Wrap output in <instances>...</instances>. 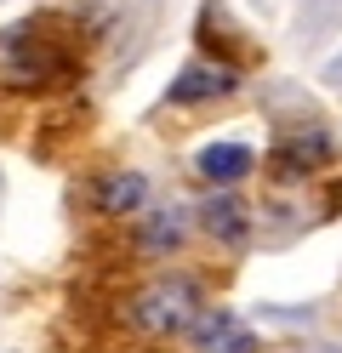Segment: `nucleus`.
<instances>
[{
  "mask_svg": "<svg viewBox=\"0 0 342 353\" xmlns=\"http://www.w3.org/2000/svg\"><path fill=\"white\" fill-rule=\"evenodd\" d=\"M63 74H68V52L46 29L17 23L0 34V80L6 85H52Z\"/></svg>",
  "mask_w": 342,
  "mask_h": 353,
  "instance_id": "f257e3e1",
  "label": "nucleus"
},
{
  "mask_svg": "<svg viewBox=\"0 0 342 353\" xmlns=\"http://www.w3.org/2000/svg\"><path fill=\"white\" fill-rule=\"evenodd\" d=\"M143 200H149V183H143L137 171H114V176L97 183V211H108V216L143 211Z\"/></svg>",
  "mask_w": 342,
  "mask_h": 353,
  "instance_id": "0eeeda50",
  "label": "nucleus"
},
{
  "mask_svg": "<svg viewBox=\"0 0 342 353\" xmlns=\"http://www.w3.org/2000/svg\"><path fill=\"white\" fill-rule=\"evenodd\" d=\"M189 342H194V353H257V336L228 307H205L189 330Z\"/></svg>",
  "mask_w": 342,
  "mask_h": 353,
  "instance_id": "7ed1b4c3",
  "label": "nucleus"
},
{
  "mask_svg": "<svg viewBox=\"0 0 342 353\" xmlns=\"http://www.w3.org/2000/svg\"><path fill=\"white\" fill-rule=\"evenodd\" d=\"M200 223L211 228L222 245H240L245 228H251V216H245V205H240V200H228V194H211V200L200 205Z\"/></svg>",
  "mask_w": 342,
  "mask_h": 353,
  "instance_id": "6e6552de",
  "label": "nucleus"
},
{
  "mask_svg": "<svg viewBox=\"0 0 342 353\" xmlns=\"http://www.w3.org/2000/svg\"><path fill=\"white\" fill-rule=\"evenodd\" d=\"M234 85H240V74L228 69V63H189V69L171 80L166 103H177V108H189V103H211V97H228Z\"/></svg>",
  "mask_w": 342,
  "mask_h": 353,
  "instance_id": "20e7f679",
  "label": "nucleus"
},
{
  "mask_svg": "<svg viewBox=\"0 0 342 353\" xmlns=\"http://www.w3.org/2000/svg\"><path fill=\"white\" fill-rule=\"evenodd\" d=\"M331 74H336V80H342V57H336V63H331Z\"/></svg>",
  "mask_w": 342,
  "mask_h": 353,
  "instance_id": "9d476101",
  "label": "nucleus"
},
{
  "mask_svg": "<svg viewBox=\"0 0 342 353\" xmlns=\"http://www.w3.org/2000/svg\"><path fill=\"white\" fill-rule=\"evenodd\" d=\"M182 234H189V216H182L177 205H171V211H154V216H149V228H143V239H149L154 251H177V245H182Z\"/></svg>",
  "mask_w": 342,
  "mask_h": 353,
  "instance_id": "1a4fd4ad",
  "label": "nucleus"
},
{
  "mask_svg": "<svg viewBox=\"0 0 342 353\" xmlns=\"http://www.w3.org/2000/svg\"><path fill=\"white\" fill-rule=\"evenodd\" d=\"M205 314L200 307V285L194 279H154L126 302V319L149 336H177V330H194V319Z\"/></svg>",
  "mask_w": 342,
  "mask_h": 353,
  "instance_id": "f03ea898",
  "label": "nucleus"
},
{
  "mask_svg": "<svg viewBox=\"0 0 342 353\" xmlns=\"http://www.w3.org/2000/svg\"><path fill=\"white\" fill-rule=\"evenodd\" d=\"M325 160H331V137L319 125L314 131H296V137H285L280 148H274V171H280V176H308Z\"/></svg>",
  "mask_w": 342,
  "mask_h": 353,
  "instance_id": "39448f33",
  "label": "nucleus"
},
{
  "mask_svg": "<svg viewBox=\"0 0 342 353\" xmlns=\"http://www.w3.org/2000/svg\"><path fill=\"white\" fill-rule=\"evenodd\" d=\"M194 165H200V176H211V183H240V176L257 165V154L245 143H205L194 154Z\"/></svg>",
  "mask_w": 342,
  "mask_h": 353,
  "instance_id": "423d86ee",
  "label": "nucleus"
}]
</instances>
